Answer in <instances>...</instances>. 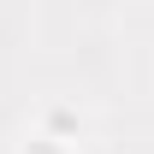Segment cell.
Masks as SVG:
<instances>
[{
	"mask_svg": "<svg viewBox=\"0 0 154 154\" xmlns=\"http://www.w3.org/2000/svg\"><path fill=\"white\" fill-rule=\"evenodd\" d=\"M30 154H54V148H30Z\"/></svg>",
	"mask_w": 154,
	"mask_h": 154,
	"instance_id": "6da1fadb",
	"label": "cell"
}]
</instances>
